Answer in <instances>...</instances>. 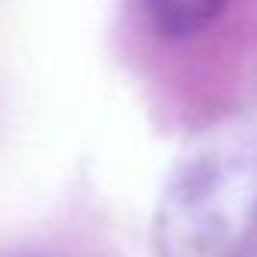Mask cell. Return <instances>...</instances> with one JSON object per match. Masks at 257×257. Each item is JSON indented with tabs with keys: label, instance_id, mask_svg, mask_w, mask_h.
<instances>
[{
	"label": "cell",
	"instance_id": "277c9868",
	"mask_svg": "<svg viewBox=\"0 0 257 257\" xmlns=\"http://www.w3.org/2000/svg\"><path fill=\"white\" fill-rule=\"evenodd\" d=\"M239 257H257V233L251 236V242L242 248V254H239Z\"/></svg>",
	"mask_w": 257,
	"mask_h": 257
},
{
	"label": "cell",
	"instance_id": "6da1fadb",
	"mask_svg": "<svg viewBox=\"0 0 257 257\" xmlns=\"http://www.w3.org/2000/svg\"><path fill=\"white\" fill-rule=\"evenodd\" d=\"M257 233V120L209 128L174 165L156 209L162 257H239Z\"/></svg>",
	"mask_w": 257,
	"mask_h": 257
},
{
	"label": "cell",
	"instance_id": "3957f363",
	"mask_svg": "<svg viewBox=\"0 0 257 257\" xmlns=\"http://www.w3.org/2000/svg\"><path fill=\"white\" fill-rule=\"evenodd\" d=\"M0 257H54L39 248H0Z\"/></svg>",
	"mask_w": 257,
	"mask_h": 257
},
{
	"label": "cell",
	"instance_id": "7a4b0ae2",
	"mask_svg": "<svg viewBox=\"0 0 257 257\" xmlns=\"http://www.w3.org/2000/svg\"><path fill=\"white\" fill-rule=\"evenodd\" d=\"M150 27L171 39L203 33L224 9L227 0H138Z\"/></svg>",
	"mask_w": 257,
	"mask_h": 257
}]
</instances>
